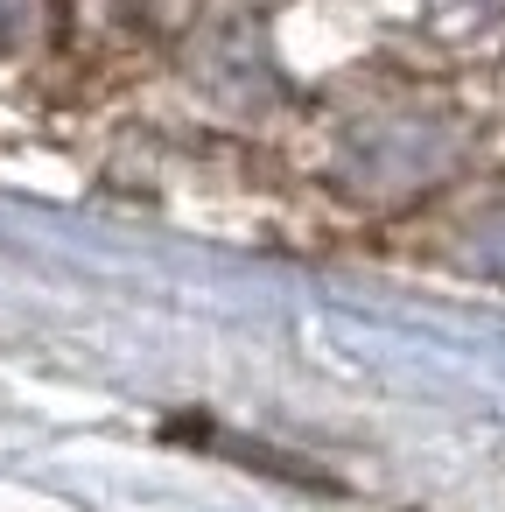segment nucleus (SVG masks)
I'll use <instances>...</instances> for the list:
<instances>
[{"label":"nucleus","instance_id":"obj_1","mask_svg":"<svg viewBox=\"0 0 505 512\" xmlns=\"http://www.w3.org/2000/svg\"><path fill=\"white\" fill-rule=\"evenodd\" d=\"M449 15H470V22H498L505 15V0H442Z\"/></svg>","mask_w":505,"mask_h":512}]
</instances>
